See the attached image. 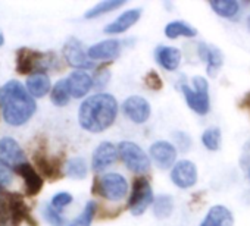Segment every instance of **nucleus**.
<instances>
[{
  "instance_id": "2",
  "label": "nucleus",
  "mask_w": 250,
  "mask_h": 226,
  "mask_svg": "<svg viewBox=\"0 0 250 226\" xmlns=\"http://www.w3.org/2000/svg\"><path fill=\"white\" fill-rule=\"evenodd\" d=\"M0 107L5 122L12 127L27 124L37 110L34 97L17 79L8 81L0 87Z\"/></svg>"
},
{
  "instance_id": "15",
  "label": "nucleus",
  "mask_w": 250,
  "mask_h": 226,
  "mask_svg": "<svg viewBox=\"0 0 250 226\" xmlns=\"http://www.w3.org/2000/svg\"><path fill=\"white\" fill-rule=\"evenodd\" d=\"M15 173H18L22 178L27 197H36L40 194V191L43 189L44 181H43V176L33 168V165H30L28 162L21 163L15 168Z\"/></svg>"
},
{
  "instance_id": "32",
  "label": "nucleus",
  "mask_w": 250,
  "mask_h": 226,
  "mask_svg": "<svg viewBox=\"0 0 250 226\" xmlns=\"http://www.w3.org/2000/svg\"><path fill=\"white\" fill-rule=\"evenodd\" d=\"M43 216L50 226H65V219L61 210H56L52 204H46L43 208Z\"/></svg>"
},
{
  "instance_id": "21",
  "label": "nucleus",
  "mask_w": 250,
  "mask_h": 226,
  "mask_svg": "<svg viewBox=\"0 0 250 226\" xmlns=\"http://www.w3.org/2000/svg\"><path fill=\"white\" fill-rule=\"evenodd\" d=\"M155 57L156 62L169 72H174L178 69L180 63H181V52L180 49L174 47V46H159L155 50Z\"/></svg>"
},
{
  "instance_id": "10",
  "label": "nucleus",
  "mask_w": 250,
  "mask_h": 226,
  "mask_svg": "<svg viewBox=\"0 0 250 226\" xmlns=\"http://www.w3.org/2000/svg\"><path fill=\"white\" fill-rule=\"evenodd\" d=\"M122 112L125 118H128L134 124H145L152 115L150 103L142 95H131L122 103Z\"/></svg>"
},
{
  "instance_id": "9",
  "label": "nucleus",
  "mask_w": 250,
  "mask_h": 226,
  "mask_svg": "<svg viewBox=\"0 0 250 226\" xmlns=\"http://www.w3.org/2000/svg\"><path fill=\"white\" fill-rule=\"evenodd\" d=\"M62 53H63L66 63L71 68H75L77 71H87V69H91L94 66L93 60L84 52L83 43L75 37H71L66 40V43L63 44Z\"/></svg>"
},
{
  "instance_id": "23",
  "label": "nucleus",
  "mask_w": 250,
  "mask_h": 226,
  "mask_svg": "<svg viewBox=\"0 0 250 226\" xmlns=\"http://www.w3.org/2000/svg\"><path fill=\"white\" fill-rule=\"evenodd\" d=\"M27 91L36 97V98H42L44 97L50 88H52V84H50V78L46 75V74H34V75H30L28 79H27V85H25Z\"/></svg>"
},
{
  "instance_id": "27",
  "label": "nucleus",
  "mask_w": 250,
  "mask_h": 226,
  "mask_svg": "<svg viewBox=\"0 0 250 226\" xmlns=\"http://www.w3.org/2000/svg\"><path fill=\"white\" fill-rule=\"evenodd\" d=\"M71 90H69V84H68V79H59L55 87L52 88V93H50V100L55 106L58 107H63L69 103L71 100Z\"/></svg>"
},
{
  "instance_id": "41",
  "label": "nucleus",
  "mask_w": 250,
  "mask_h": 226,
  "mask_svg": "<svg viewBox=\"0 0 250 226\" xmlns=\"http://www.w3.org/2000/svg\"><path fill=\"white\" fill-rule=\"evenodd\" d=\"M247 28H249V31H250V15H249V18H247Z\"/></svg>"
},
{
  "instance_id": "38",
  "label": "nucleus",
  "mask_w": 250,
  "mask_h": 226,
  "mask_svg": "<svg viewBox=\"0 0 250 226\" xmlns=\"http://www.w3.org/2000/svg\"><path fill=\"white\" fill-rule=\"evenodd\" d=\"M9 225V213L6 207V201L3 197H0V226H8Z\"/></svg>"
},
{
  "instance_id": "42",
  "label": "nucleus",
  "mask_w": 250,
  "mask_h": 226,
  "mask_svg": "<svg viewBox=\"0 0 250 226\" xmlns=\"http://www.w3.org/2000/svg\"><path fill=\"white\" fill-rule=\"evenodd\" d=\"M249 178H250V172H249Z\"/></svg>"
},
{
  "instance_id": "7",
  "label": "nucleus",
  "mask_w": 250,
  "mask_h": 226,
  "mask_svg": "<svg viewBox=\"0 0 250 226\" xmlns=\"http://www.w3.org/2000/svg\"><path fill=\"white\" fill-rule=\"evenodd\" d=\"M3 198L6 201L11 226H21L24 222L30 226H39L37 220L33 217L31 208L24 200V195H21L20 192H6Z\"/></svg>"
},
{
  "instance_id": "12",
  "label": "nucleus",
  "mask_w": 250,
  "mask_h": 226,
  "mask_svg": "<svg viewBox=\"0 0 250 226\" xmlns=\"http://www.w3.org/2000/svg\"><path fill=\"white\" fill-rule=\"evenodd\" d=\"M171 181L181 189H188L197 182V168L190 160H180L171 170Z\"/></svg>"
},
{
  "instance_id": "4",
  "label": "nucleus",
  "mask_w": 250,
  "mask_h": 226,
  "mask_svg": "<svg viewBox=\"0 0 250 226\" xmlns=\"http://www.w3.org/2000/svg\"><path fill=\"white\" fill-rule=\"evenodd\" d=\"M128 182L121 173L109 172L94 179L93 192L109 200V201H121L128 194Z\"/></svg>"
},
{
  "instance_id": "16",
  "label": "nucleus",
  "mask_w": 250,
  "mask_h": 226,
  "mask_svg": "<svg viewBox=\"0 0 250 226\" xmlns=\"http://www.w3.org/2000/svg\"><path fill=\"white\" fill-rule=\"evenodd\" d=\"M0 160L12 168L27 162L22 147L11 137H3L0 140Z\"/></svg>"
},
{
  "instance_id": "1",
  "label": "nucleus",
  "mask_w": 250,
  "mask_h": 226,
  "mask_svg": "<svg viewBox=\"0 0 250 226\" xmlns=\"http://www.w3.org/2000/svg\"><path fill=\"white\" fill-rule=\"evenodd\" d=\"M118 101L112 94L99 93L85 98L78 110V122L83 130L99 134L110 128L118 116Z\"/></svg>"
},
{
  "instance_id": "19",
  "label": "nucleus",
  "mask_w": 250,
  "mask_h": 226,
  "mask_svg": "<svg viewBox=\"0 0 250 226\" xmlns=\"http://www.w3.org/2000/svg\"><path fill=\"white\" fill-rule=\"evenodd\" d=\"M197 50H199L200 59H203L206 62L208 75L209 76H216L218 71L224 65V55H222V52L218 47L209 46L206 43H199Z\"/></svg>"
},
{
  "instance_id": "20",
  "label": "nucleus",
  "mask_w": 250,
  "mask_h": 226,
  "mask_svg": "<svg viewBox=\"0 0 250 226\" xmlns=\"http://www.w3.org/2000/svg\"><path fill=\"white\" fill-rule=\"evenodd\" d=\"M71 90V95L74 98H83L88 94V91L94 87L93 78L85 71H74L66 78Z\"/></svg>"
},
{
  "instance_id": "17",
  "label": "nucleus",
  "mask_w": 250,
  "mask_h": 226,
  "mask_svg": "<svg viewBox=\"0 0 250 226\" xmlns=\"http://www.w3.org/2000/svg\"><path fill=\"white\" fill-rule=\"evenodd\" d=\"M140 18H142V9H139V8L128 9V11L122 12L115 21H112L110 24H107L103 31L106 34H110V36L122 34L125 31H128L133 25H136Z\"/></svg>"
},
{
  "instance_id": "28",
  "label": "nucleus",
  "mask_w": 250,
  "mask_h": 226,
  "mask_svg": "<svg viewBox=\"0 0 250 226\" xmlns=\"http://www.w3.org/2000/svg\"><path fill=\"white\" fill-rule=\"evenodd\" d=\"M122 5H125V0H103V2L97 3L96 6H93L91 9H88L84 14L85 19H93L97 17H102L107 12H112L118 8H121Z\"/></svg>"
},
{
  "instance_id": "5",
  "label": "nucleus",
  "mask_w": 250,
  "mask_h": 226,
  "mask_svg": "<svg viewBox=\"0 0 250 226\" xmlns=\"http://www.w3.org/2000/svg\"><path fill=\"white\" fill-rule=\"evenodd\" d=\"M193 87L190 88L187 84L181 85L183 95L186 98L187 106L196 112L197 115H208L210 110V100H209V84L203 76H193Z\"/></svg>"
},
{
  "instance_id": "30",
  "label": "nucleus",
  "mask_w": 250,
  "mask_h": 226,
  "mask_svg": "<svg viewBox=\"0 0 250 226\" xmlns=\"http://www.w3.org/2000/svg\"><path fill=\"white\" fill-rule=\"evenodd\" d=\"M221 130L219 128H208L202 134V144L209 150V151H216L221 149Z\"/></svg>"
},
{
  "instance_id": "13",
  "label": "nucleus",
  "mask_w": 250,
  "mask_h": 226,
  "mask_svg": "<svg viewBox=\"0 0 250 226\" xmlns=\"http://www.w3.org/2000/svg\"><path fill=\"white\" fill-rule=\"evenodd\" d=\"M150 159L155 162V165L161 169H169L174 168V165L177 163V149L174 144H171L169 141H164L159 140L156 143H153L150 146Z\"/></svg>"
},
{
  "instance_id": "36",
  "label": "nucleus",
  "mask_w": 250,
  "mask_h": 226,
  "mask_svg": "<svg viewBox=\"0 0 250 226\" xmlns=\"http://www.w3.org/2000/svg\"><path fill=\"white\" fill-rule=\"evenodd\" d=\"M145 84L147 85V88L155 90V91L162 88V79H161V76L155 71H149L145 75Z\"/></svg>"
},
{
  "instance_id": "14",
  "label": "nucleus",
  "mask_w": 250,
  "mask_h": 226,
  "mask_svg": "<svg viewBox=\"0 0 250 226\" xmlns=\"http://www.w3.org/2000/svg\"><path fill=\"white\" fill-rule=\"evenodd\" d=\"M118 157H119L118 146H115L109 141H103L96 147V150L93 153L91 168L94 172H103L109 166H112L118 160Z\"/></svg>"
},
{
  "instance_id": "40",
  "label": "nucleus",
  "mask_w": 250,
  "mask_h": 226,
  "mask_svg": "<svg viewBox=\"0 0 250 226\" xmlns=\"http://www.w3.org/2000/svg\"><path fill=\"white\" fill-rule=\"evenodd\" d=\"M3 43H5V38H3V34L0 33V46H3Z\"/></svg>"
},
{
  "instance_id": "8",
  "label": "nucleus",
  "mask_w": 250,
  "mask_h": 226,
  "mask_svg": "<svg viewBox=\"0 0 250 226\" xmlns=\"http://www.w3.org/2000/svg\"><path fill=\"white\" fill-rule=\"evenodd\" d=\"M155 201L153 191L149 184V181L145 176H139L134 179L131 195L128 198V210L134 216H142L149 206Z\"/></svg>"
},
{
  "instance_id": "31",
  "label": "nucleus",
  "mask_w": 250,
  "mask_h": 226,
  "mask_svg": "<svg viewBox=\"0 0 250 226\" xmlns=\"http://www.w3.org/2000/svg\"><path fill=\"white\" fill-rule=\"evenodd\" d=\"M97 211V204L96 201H88L84 207V210L81 211V214L72 220L68 226H91V222L96 216Z\"/></svg>"
},
{
  "instance_id": "34",
  "label": "nucleus",
  "mask_w": 250,
  "mask_h": 226,
  "mask_svg": "<svg viewBox=\"0 0 250 226\" xmlns=\"http://www.w3.org/2000/svg\"><path fill=\"white\" fill-rule=\"evenodd\" d=\"M172 138H174V141H175V144L181 153H187L188 149L191 147V137L183 131H175L172 134Z\"/></svg>"
},
{
  "instance_id": "39",
  "label": "nucleus",
  "mask_w": 250,
  "mask_h": 226,
  "mask_svg": "<svg viewBox=\"0 0 250 226\" xmlns=\"http://www.w3.org/2000/svg\"><path fill=\"white\" fill-rule=\"evenodd\" d=\"M243 104H244V106H247V107L250 109V93L246 95V98H244V103H243Z\"/></svg>"
},
{
  "instance_id": "3",
  "label": "nucleus",
  "mask_w": 250,
  "mask_h": 226,
  "mask_svg": "<svg viewBox=\"0 0 250 226\" xmlns=\"http://www.w3.org/2000/svg\"><path fill=\"white\" fill-rule=\"evenodd\" d=\"M17 72L21 75L46 74L49 69L58 68V57L53 52H39L30 47L17 50Z\"/></svg>"
},
{
  "instance_id": "37",
  "label": "nucleus",
  "mask_w": 250,
  "mask_h": 226,
  "mask_svg": "<svg viewBox=\"0 0 250 226\" xmlns=\"http://www.w3.org/2000/svg\"><path fill=\"white\" fill-rule=\"evenodd\" d=\"M109 78H110V72H109L107 69H99V71L96 72L94 78H93L94 87H96V88H103V87L107 84Z\"/></svg>"
},
{
  "instance_id": "25",
  "label": "nucleus",
  "mask_w": 250,
  "mask_h": 226,
  "mask_svg": "<svg viewBox=\"0 0 250 226\" xmlns=\"http://www.w3.org/2000/svg\"><path fill=\"white\" fill-rule=\"evenodd\" d=\"M174 211V197L169 194H159L153 201V214L155 217L164 220L168 219Z\"/></svg>"
},
{
  "instance_id": "26",
  "label": "nucleus",
  "mask_w": 250,
  "mask_h": 226,
  "mask_svg": "<svg viewBox=\"0 0 250 226\" xmlns=\"http://www.w3.org/2000/svg\"><path fill=\"white\" fill-rule=\"evenodd\" d=\"M209 5L216 15L227 19H232L240 12V5L235 0H213Z\"/></svg>"
},
{
  "instance_id": "11",
  "label": "nucleus",
  "mask_w": 250,
  "mask_h": 226,
  "mask_svg": "<svg viewBox=\"0 0 250 226\" xmlns=\"http://www.w3.org/2000/svg\"><path fill=\"white\" fill-rule=\"evenodd\" d=\"M33 160H34V165L37 166L39 173L42 176L47 178L49 181H56V179L62 178L63 172H62V165H61L59 159L49 156L43 147L36 149V151L33 154Z\"/></svg>"
},
{
  "instance_id": "24",
  "label": "nucleus",
  "mask_w": 250,
  "mask_h": 226,
  "mask_svg": "<svg viewBox=\"0 0 250 226\" xmlns=\"http://www.w3.org/2000/svg\"><path fill=\"white\" fill-rule=\"evenodd\" d=\"M164 33L171 40H175L178 37H190L191 38V37L197 36V30L184 21H172V22L167 24Z\"/></svg>"
},
{
  "instance_id": "35",
  "label": "nucleus",
  "mask_w": 250,
  "mask_h": 226,
  "mask_svg": "<svg viewBox=\"0 0 250 226\" xmlns=\"http://www.w3.org/2000/svg\"><path fill=\"white\" fill-rule=\"evenodd\" d=\"M72 195L69 194V192H58L56 195H53V198H52V206L56 208V210H62L63 207H66V206H69L71 203H72Z\"/></svg>"
},
{
  "instance_id": "29",
  "label": "nucleus",
  "mask_w": 250,
  "mask_h": 226,
  "mask_svg": "<svg viewBox=\"0 0 250 226\" xmlns=\"http://www.w3.org/2000/svg\"><path fill=\"white\" fill-rule=\"evenodd\" d=\"M65 175L72 179H84L87 176V163L83 157H72L65 163Z\"/></svg>"
},
{
  "instance_id": "6",
  "label": "nucleus",
  "mask_w": 250,
  "mask_h": 226,
  "mask_svg": "<svg viewBox=\"0 0 250 226\" xmlns=\"http://www.w3.org/2000/svg\"><path fill=\"white\" fill-rule=\"evenodd\" d=\"M118 153L128 170L137 175H145L150 170V157L139 144L133 141H121L118 144Z\"/></svg>"
},
{
  "instance_id": "33",
  "label": "nucleus",
  "mask_w": 250,
  "mask_h": 226,
  "mask_svg": "<svg viewBox=\"0 0 250 226\" xmlns=\"http://www.w3.org/2000/svg\"><path fill=\"white\" fill-rule=\"evenodd\" d=\"M14 179H15V170L12 169V166L0 160V188H6L12 185Z\"/></svg>"
},
{
  "instance_id": "18",
  "label": "nucleus",
  "mask_w": 250,
  "mask_h": 226,
  "mask_svg": "<svg viewBox=\"0 0 250 226\" xmlns=\"http://www.w3.org/2000/svg\"><path fill=\"white\" fill-rule=\"evenodd\" d=\"M121 53V43L115 38L103 40L97 44H93L87 55L91 60H115Z\"/></svg>"
},
{
  "instance_id": "22",
  "label": "nucleus",
  "mask_w": 250,
  "mask_h": 226,
  "mask_svg": "<svg viewBox=\"0 0 250 226\" xmlns=\"http://www.w3.org/2000/svg\"><path fill=\"white\" fill-rule=\"evenodd\" d=\"M232 225H234V217L229 208L218 204L209 208V211L206 213L205 219L199 226H232Z\"/></svg>"
}]
</instances>
